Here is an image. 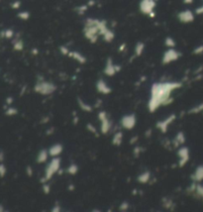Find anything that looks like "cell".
I'll return each instance as SVG.
<instances>
[{
	"label": "cell",
	"instance_id": "cell-1",
	"mask_svg": "<svg viewBox=\"0 0 203 212\" xmlns=\"http://www.w3.org/2000/svg\"><path fill=\"white\" fill-rule=\"evenodd\" d=\"M181 87L179 82H158L154 83L151 88V98L148 103L150 112H155L160 106L167 105L172 101L171 94L172 91Z\"/></svg>",
	"mask_w": 203,
	"mask_h": 212
},
{
	"label": "cell",
	"instance_id": "cell-2",
	"mask_svg": "<svg viewBox=\"0 0 203 212\" xmlns=\"http://www.w3.org/2000/svg\"><path fill=\"white\" fill-rule=\"evenodd\" d=\"M60 167H61V160L59 158L55 157V159L52 160V161L48 164L47 168H46V171H45V175H44L43 180L47 181V180H51L52 176L60 170Z\"/></svg>",
	"mask_w": 203,
	"mask_h": 212
},
{
	"label": "cell",
	"instance_id": "cell-3",
	"mask_svg": "<svg viewBox=\"0 0 203 212\" xmlns=\"http://www.w3.org/2000/svg\"><path fill=\"white\" fill-rule=\"evenodd\" d=\"M55 90H56V85L48 81L38 82L36 84V86H35V91L43 95H49L51 93H53Z\"/></svg>",
	"mask_w": 203,
	"mask_h": 212
},
{
	"label": "cell",
	"instance_id": "cell-4",
	"mask_svg": "<svg viewBox=\"0 0 203 212\" xmlns=\"http://www.w3.org/2000/svg\"><path fill=\"white\" fill-rule=\"evenodd\" d=\"M179 56H181V54H179L177 51L173 50V49L167 50L165 53L164 57H162V64L164 65L171 64V62L176 61L179 58Z\"/></svg>",
	"mask_w": 203,
	"mask_h": 212
},
{
	"label": "cell",
	"instance_id": "cell-5",
	"mask_svg": "<svg viewBox=\"0 0 203 212\" xmlns=\"http://www.w3.org/2000/svg\"><path fill=\"white\" fill-rule=\"evenodd\" d=\"M136 122H137V119H136L135 114H129V115H126L121 120L122 127L127 129V130H131L133 127H135Z\"/></svg>",
	"mask_w": 203,
	"mask_h": 212
},
{
	"label": "cell",
	"instance_id": "cell-6",
	"mask_svg": "<svg viewBox=\"0 0 203 212\" xmlns=\"http://www.w3.org/2000/svg\"><path fill=\"white\" fill-rule=\"evenodd\" d=\"M98 118H99L100 122H101V132L102 134H107L108 131L110 130V127H111V123H110L109 119L107 117L106 112L101 111L98 115Z\"/></svg>",
	"mask_w": 203,
	"mask_h": 212
},
{
	"label": "cell",
	"instance_id": "cell-7",
	"mask_svg": "<svg viewBox=\"0 0 203 212\" xmlns=\"http://www.w3.org/2000/svg\"><path fill=\"white\" fill-rule=\"evenodd\" d=\"M177 155L179 157V162H178V165L181 168L184 167L185 164L188 162L189 160V151L186 147H181V149L178 150Z\"/></svg>",
	"mask_w": 203,
	"mask_h": 212
},
{
	"label": "cell",
	"instance_id": "cell-8",
	"mask_svg": "<svg viewBox=\"0 0 203 212\" xmlns=\"http://www.w3.org/2000/svg\"><path fill=\"white\" fill-rule=\"evenodd\" d=\"M155 0H142L140 4L141 11L145 14H151L155 8Z\"/></svg>",
	"mask_w": 203,
	"mask_h": 212
},
{
	"label": "cell",
	"instance_id": "cell-9",
	"mask_svg": "<svg viewBox=\"0 0 203 212\" xmlns=\"http://www.w3.org/2000/svg\"><path fill=\"white\" fill-rule=\"evenodd\" d=\"M118 71H119V67L113 64L111 59H108L107 62H106V66H105V68H104V73L108 76H113Z\"/></svg>",
	"mask_w": 203,
	"mask_h": 212
},
{
	"label": "cell",
	"instance_id": "cell-10",
	"mask_svg": "<svg viewBox=\"0 0 203 212\" xmlns=\"http://www.w3.org/2000/svg\"><path fill=\"white\" fill-rule=\"evenodd\" d=\"M175 119H176V115H171L166 119L161 120V121H160L159 123H156V127H158L162 133H165V132H166L167 128H169V126L172 123V121Z\"/></svg>",
	"mask_w": 203,
	"mask_h": 212
},
{
	"label": "cell",
	"instance_id": "cell-11",
	"mask_svg": "<svg viewBox=\"0 0 203 212\" xmlns=\"http://www.w3.org/2000/svg\"><path fill=\"white\" fill-rule=\"evenodd\" d=\"M96 88L98 90V92H100L102 94H109L112 91L111 87L106 83V81H104L103 79H99L96 83Z\"/></svg>",
	"mask_w": 203,
	"mask_h": 212
},
{
	"label": "cell",
	"instance_id": "cell-12",
	"mask_svg": "<svg viewBox=\"0 0 203 212\" xmlns=\"http://www.w3.org/2000/svg\"><path fill=\"white\" fill-rule=\"evenodd\" d=\"M178 18L181 22L188 23V22H191L193 20V14L191 13L189 10H186V11H183V12H181V13H179Z\"/></svg>",
	"mask_w": 203,
	"mask_h": 212
},
{
	"label": "cell",
	"instance_id": "cell-13",
	"mask_svg": "<svg viewBox=\"0 0 203 212\" xmlns=\"http://www.w3.org/2000/svg\"><path fill=\"white\" fill-rule=\"evenodd\" d=\"M62 150H63V148L61 144L53 145L49 149V155H51L52 157H57L59 155H61Z\"/></svg>",
	"mask_w": 203,
	"mask_h": 212
},
{
	"label": "cell",
	"instance_id": "cell-14",
	"mask_svg": "<svg viewBox=\"0 0 203 212\" xmlns=\"http://www.w3.org/2000/svg\"><path fill=\"white\" fill-rule=\"evenodd\" d=\"M68 56L71 57V58L74 59L75 61H77L78 62H80V64H84L86 62V59L82 55H80L79 53H77V52H69Z\"/></svg>",
	"mask_w": 203,
	"mask_h": 212
},
{
	"label": "cell",
	"instance_id": "cell-15",
	"mask_svg": "<svg viewBox=\"0 0 203 212\" xmlns=\"http://www.w3.org/2000/svg\"><path fill=\"white\" fill-rule=\"evenodd\" d=\"M192 180L195 181H201L203 180V165H200L196 169L195 173L192 175Z\"/></svg>",
	"mask_w": 203,
	"mask_h": 212
},
{
	"label": "cell",
	"instance_id": "cell-16",
	"mask_svg": "<svg viewBox=\"0 0 203 212\" xmlns=\"http://www.w3.org/2000/svg\"><path fill=\"white\" fill-rule=\"evenodd\" d=\"M48 155H49V151H47V150H42V151L39 153L38 157H37V162L40 163V164L47 162Z\"/></svg>",
	"mask_w": 203,
	"mask_h": 212
},
{
	"label": "cell",
	"instance_id": "cell-17",
	"mask_svg": "<svg viewBox=\"0 0 203 212\" xmlns=\"http://www.w3.org/2000/svg\"><path fill=\"white\" fill-rule=\"evenodd\" d=\"M122 141H123V134H122V132H118V133H116L113 137V144L115 146H120Z\"/></svg>",
	"mask_w": 203,
	"mask_h": 212
},
{
	"label": "cell",
	"instance_id": "cell-18",
	"mask_svg": "<svg viewBox=\"0 0 203 212\" xmlns=\"http://www.w3.org/2000/svg\"><path fill=\"white\" fill-rule=\"evenodd\" d=\"M151 179V174L149 171H145L142 175H140L138 176V181L142 182V183H147Z\"/></svg>",
	"mask_w": 203,
	"mask_h": 212
},
{
	"label": "cell",
	"instance_id": "cell-19",
	"mask_svg": "<svg viewBox=\"0 0 203 212\" xmlns=\"http://www.w3.org/2000/svg\"><path fill=\"white\" fill-rule=\"evenodd\" d=\"M77 101H78V104H79V107L81 108V109H82L83 111H86V112H90L91 110H92V107L89 105V104H87V103H85L83 100H81L80 98H78L77 99Z\"/></svg>",
	"mask_w": 203,
	"mask_h": 212
},
{
	"label": "cell",
	"instance_id": "cell-20",
	"mask_svg": "<svg viewBox=\"0 0 203 212\" xmlns=\"http://www.w3.org/2000/svg\"><path fill=\"white\" fill-rule=\"evenodd\" d=\"M144 48H145V46H144L143 43H138L137 46H136V48H135L136 56H141L142 53H143V51H144Z\"/></svg>",
	"mask_w": 203,
	"mask_h": 212
},
{
	"label": "cell",
	"instance_id": "cell-21",
	"mask_svg": "<svg viewBox=\"0 0 203 212\" xmlns=\"http://www.w3.org/2000/svg\"><path fill=\"white\" fill-rule=\"evenodd\" d=\"M78 171V167L75 164H72L67 169V173L71 175H75Z\"/></svg>",
	"mask_w": 203,
	"mask_h": 212
},
{
	"label": "cell",
	"instance_id": "cell-22",
	"mask_svg": "<svg viewBox=\"0 0 203 212\" xmlns=\"http://www.w3.org/2000/svg\"><path fill=\"white\" fill-rule=\"evenodd\" d=\"M176 142L177 143V144H179V145L183 144V143L185 142V138H184V135H183L182 132H179V133L176 135Z\"/></svg>",
	"mask_w": 203,
	"mask_h": 212
},
{
	"label": "cell",
	"instance_id": "cell-23",
	"mask_svg": "<svg viewBox=\"0 0 203 212\" xmlns=\"http://www.w3.org/2000/svg\"><path fill=\"white\" fill-rule=\"evenodd\" d=\"M13 47H14V50H16V51H22L23 48H24V44H23L21 40H17V41L14 42Z\"/></svg>",
	"mask_w": 203,
	"mask_h": 212
},
{
	"label": "cell",
	"instance_id": "cell-24",
	"mask_svg": "<svg viewBox=\"0 0 203 212\" xmlns=\"http://www.w3.org/2000/svg\"><path fill=\"white\" fill-rule=\"evenodd\" d=\"M17 113H18V110L14 107H9V108H7V110L5 111V114H6L7 116H14Z\"/></svg>",
	"mask_w": 203,
	"mask_h": 212
},
{
	"label": "cell",
	"instance_id": "cell-25",
	"mask_svg": "<svg viewBox=\"0 0 203 212\" xmlns=\"http://www.w3.org/2000/svg\"><path fill=\"white\" fill-rule=\"evenodd\" d=\"M203 110V103L202 104H199V105H197V106H194L192 109H191L189 111L190 114H196V113H199Z\"/></svg>",
	"mask_w": 203,
	"mask_h": 212
},
{
	"label": "cell",
	"instance_id": "cell-26",
	"mask_svg": "<svg viewBox=\"0 0 203 212\" xmlns=\"http://www.w3.org/2000/svg\"><path fill=\"white\" fill-rule=\"evenodd\" d=\"M7 174V169L6 165H5L3 163H0V177H4Z\"/></svg>",
	"mask_w": 203,
	"mask_h": 212
},
{
	"label": "cell",
	"instance_id": "cell-27",
	"mask_svg": "<svg viewBox=\"0 0 203 212\" xmlns=\"http://www.w3.org/2000/svg\"><path fill=\"white\" fill-rule=\"evenodd\" d=\"M166 45L167 46V47L172 48V47H175V46H176V42H175V40H173V39L169 37V38L166 39Z\"/></svg>",
	"mask_w": 203,
	"mask_h": 212
},
{
	"label": "cell",
	"instance_id": "cell-28",
	"mask_svg": "<svg viewBox=\"0 0 203 212\" xmlns=\"http://www.w3.org/2000/svg\"><path fill=\"white\" fill-rule=\"evenodd\" d=\"M2 34H3V36H4L5 38H7V39L12 38V37H13V35H14L13 31H12V30H10V29H8V30H6V31H4Z\"/></svg>",
	"mask_w": 203,
	"mask_h": 212
},
{
	"label": "cell",
	"instance_id": "cell-29",
	"mask_svg": "<svg viewBox=\"0 0 203 212\" xmlns=\"http://www.w3.org/2000/svg\"><path fill=\"white\" fill-rule=\"evenodd\" d=\"M29 16H30V14H29L28 12H20L18 14V17L20 19H23V20H27L29 18Z\"/></svg>",
	"mask_w": 203,
	"mask_h": 212
},
{
	"label": "cell",
	"instance_id": "cell-30",
	"mask_svg": "<svg viewBox=\"0 0 203 212\" xmlns=\"http://www.w3.org/2000/svg\"><path fill=\"white\" fill-rule=\"evenodd\" d=\"M195 191L199 194V195H201L203 197V186L200 185H196V188H195Z\"/></svg>",
	"mask_w": 203,
	"mask_h": 212
},
{
	"label": "cell",
	"instance_id": "cell-31",
	"mask_svg": "<svg viewBox=\"0 0 203 212\" xmlns=\"http://www.w3.org/2000/svg\"><path fill=\"white\" fill-rule=\"evenodd\" d=\"M128 207H129V204L127 202H123V203H122V205L120 206L121 210H126V209H128Z\"/></svg>",
	"mask_w": 203,
	"mask_h": 212
},
{
	"label": "cell",
	"instance_id": "cell-32",
	"mask_svg": "<svg viewBox=\"0 0 203 212\" xmlns=\"http://www.w3.org/2000/svg\"><path fill=\"white\" fill-rule=\"evenodd\" d=\"M87 128H88L89 131L92 132V133H96V129H95V127H93V126H92L91 124H88V125H87Z\"/></svg>",
	"mask_w": 203,
	"mask_h": 212
},
{
	"label": "cell",
	"instance_id": "cell-33",
	"mask_svg": "<svg viewBox=\"0 0 203 212\" xmlns=\"http://www.w3.org/2000/svg\"><path fill=\"white\" fill-rule=\"evenodd\" d=\"M202 52H203V46H201V47L195 49V51H194V54H200V53H202Z\"/></svg>",
	"mask_w": 203,
	"mask_h": 212
},
{
	"label": "cell",
	"instance_id": "cell-34",
	"mask_svg": "<svg viewBox=\"0 0 203 212\" xmlns=\"http://www.w3.org/2000/svg\"><path fill=\"white\" fill-rule=\"evenodd\" d=\"M44 191L45 193H49L50 192V186L46 183V185H44Z\"/></svg>",
	"mask_w": 203,
	"mask_h": 212
},
{
	"label": "cell",
	"instance_id": "cell-35",
	"mask_svg": "<svg viewBox=\"0 0 203 212\" xmlns=\"http://www.w3.org/2000/svg\"><path fill=\"white\" fill-rule=\"evenodd\" d=\"M13 102V98L12 97H7V99H6V103L8 105H11V103Z\"/></svg>",
	"mask_w": 203,
	"mask_h": 212
},
{
	"label": "cell",
	"instance_id": "cell-36",
	"mask_svg": "<svg viewBox=\"0 0 203 212\" xmlns=\"http://www.w3.org/2000/svg\"><path fill=\"white\" fill-rule=\"evenodd\" d=\"M4 161V153L2 151H0V163H3Z\"/></svg>",
	"mask_w": 203,
	"mask_h": 212
},
{
	"label": "cell",
	"instance_id": "cell-37",
	"mask_svg": "<svg viewBox=\"0 0 203 212\" xmlns=\"http://www.w3.org/2000/svg\"><path fill=\"white\" fill-rule=\"evenodd\" d=\"M19 6H20V2H19V1H17L16 3H14V4L12 5V7H13V8H19Z\"/></svg>",
	"mask_w": 203,
	"mask_h": 212
},
{
	"label": "cell",
	"instance_id": "cell-38",
	"mask_svg": "<svg viewBox=\"0 0 203 212\" xmlns=\"http://www.w3.org/2000/svg\"><path fill=\"white\" fill-rule=\"evenodd\" d=\"M27 173H28V175H29V176H31V175H32V170H31L30 167H28V168H27Z\"/></svg>",
	"mask_w": 203,
	"mask_h": 212
},
{
	"label": "cell",
	"instance_id": "cell-39",
	"mask_svg": "<svg viewBox=\"0 0 203 212\" xmlns=\"http://www.w3.org/2000/svg\"><path fill=\"white\" fill-rule=\"evenodd\" d=\"M1 211H4V206L2 204H0V212Z\"/></svg>",
	"mask_w": 203,
	"mask_h": 212
},
{
	"label": "cell",
	"instance_id": "cell-40",
	"mask_svg": "<svg viewBox=\"0 0 203 212\" xmlns=\"http://www.w3.org/2000/svg\"><path fill=\"white\" fill-rule=\"evenodd\" d=\"M184 1L186 2V3H190L191 1H192V0H184Z\"/></svg>",
	"mask_w": 203,
	"mask_h": 212
}]
</instances>
